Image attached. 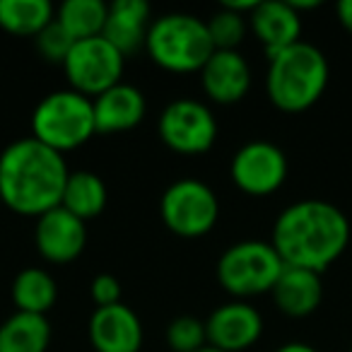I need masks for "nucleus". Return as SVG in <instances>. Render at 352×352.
<instances>
[{
  "mask_svg": "<svg viewBox=\"0 0 352 352\" xmlns=\"http://www.w3.org/2000/svg\"><path fill=\"white\" fill-rule=\"evenodd\" d=\"M60 68L68 78L70 89L94 99L121 82L126 56L113 49L104 36H92V39L75 41Z\"/></svg>",
  "mask_w": 352,
  "mask_h": 352,
  "instance_id": "nucleus-8",
  "label": "nucleus"
},
{
  "mask_svg": "<svg viewBox=\"0 0 352 352\" xmlns=\"http://www.w3.org/2000/svg\"><path fill=\"white\" fill-rule=\"evenodd\" d=\"M160 215L171 234L184 236V239H198L217 225L220 201L208 184L198 179H182L162 193Z\"/></svg>",
  "mask_w": 352,
  "mask_h": 352,
  "instance_id": "nucleus-7",
  "label": "nucleus"
},
{
  "mask_svg": "<svg viewBox=\"0 0 352 352\" xmlns=\"http://www.w3.org/2000/svg\"><path fill=\"white\" fill-rule=\"evenodd\" d=\"M150 25V6L145 0H113L102 36L123 56H133L145 49Z\"/></svg>",
  "mask_w": 352,
  "mask_h": 352,
  "instance_id": "nucleus-17",
  "label": "nucleus"
},
{
  "mask_svg": "<svg viewBox=\"0 0 352 352\" xmlns=\"http://www.w3.org/2000/svg\"><path fill=\"white\" fill-rule=\"evenodd\" d=\"M275 352H318V350L314 345H309V342L292 340V342H285V345H280Z\"/></svg>",
  "mask_w": 352,
  "mask_h": 352,
  "instance_id": "nucleus-29",
  "label": "nucleus"
},
{
  "mask_svg": "<svg viewBox=\"0 0 352 352\" xmlns=\"http://www.w3.org/2000/svg\"><path fill=\"white\" fill-rule=\"evenodd\" d=\"M87 333L94 352H140L142 347V323L123 302L94 309Z\"/></svg>",
  "mask_w": 352,
  "mask_h": 352,
  "instance_id": "nucleus-13",
  "label": "nucleus"
},
{
  "mask_svg": "<svg viewBox=\"0 0 352 352\" xmlns=\"http://www.w3.org/2000/svg\"><path fill=\"white\" fill-rule=\"evenodd\" d=\"M273 294L275 307L280 309V314L289 318H304L311 316L323 299V283L321 275L311 273L304 268H292L285 265L280 273L278 283L270 289Z\"/></svg>",
  "mask_w": 352,
  "mask_h": 352,
  "instance_id": "nucleus-18",
  "label": "nucleus"
},
{
  "mask_svg": "<svg viewBox=\"0 0 352 352\" xmlns=\"http://www.w3.org/2000/svg\"><path fill=\"white\" fill-rule=\"evenodd\" d=\"M63 155L34 138L15 140L0 152V196L3 206L25 217H41L60 206L68 182Z\"/></svg>",
  "mask_w": 352,
  "mask_h": 352,
  "instance_id": "nucleus-2",
  "label": "nucleus"
},
{
  "mask_svg": "<svg viewBox=\"0 0 352 352\" xmlns=\"http://www.w3.org/2000/svg\"><path fill=\"white\" fill-rule=\"evenodd\" d=\"M160 138L176 155H203L217 140V121L210 107L196 99H176L166 104L157 123Z\"/></svg>",
  "mask_w": 352,
  "mask_h": 352,
  "instance_id": "nucleus-9",
  "label": "nucleus"
},
{
  "mask_svg": "<svg viewBox=\"0 0 352 352\" xmlns=\"http://www.w3.org/2000/svg\"><path fill=\"white\" fill-rule=\"evenodd\" d=\"M56 299H58V285L46 270L25 268L12 280V302H15L17 311L46 316Z\"/></svg>",
  "mask_w": 352,
  "mask_h": 352,
  "instance_id": "nucleus-22",
  "label": "nucleus"
},
{
  "mask_svg": "<svg viewBox=\"0 0 352 352\" xmlns=\"http://www.w3.org/2000/svg\"><path fill=\"white\" fill-rule=\"evenodd\" d=\"M203 92L210 102L230 107L246 97L251 87L249 60L239 51H215L201 68Z\"/></svg>",
  "mask_w": 352,
  "mask_h": 352,
  "instance_id": "nucleus-14",
  "label": "nucleus"
},
{
  "mask_svg": "<svg viewBox=\"0 0 352 352\" xmlns=\"http://www.w3.org/2000/svg\"><path fill=\"white\" fill-rule=\"evenodd\" d=\"M336 12H338V22L342 25V30L347 34H352V0H340L336 6Z\"/></svg>",
  "mask_w": 352,
  "mask_h": 352,
  "instance_id": "nucleus-28",
  "label": "nucleus"
},
{
  "mask_svg": "<svg viewBox=\"0 0 352 352\" xmlns=\"http://www.w3.org/2000/svg\"><path fill=\"white\" fill-rule=\"evenodd\" d=\"M51 345V323L39 314L15 311L0 323V352H46Z\"/></svg>",
  "mask_w": 352,
  "mask_h": 352,
  "instance_id": "nucleus-20",
  "label": "nucleus"
},
{
  "mask_svg": "<svg viewBox=\"0 0 352 352\" xmlns=\"http://www.w3.org/2000/svg\"><path fill=\"white\" fill-rule=\"evenodd\" d=\"M285 263L270 241L246 239L232 244L217 261V280L222 289L234 299L258 297L273 289Z\"/></svg>",
  "mask_w": 352,
  "mask_h": 352,
  "instance_id": "nucleus-6",
  "label": "nucleus"
},
{
  "mask_svg": "<svg viewBox=\"0 0 352 352\" xmlns=\"http://www.w3.org/2000/svg\"><path fill=\"white\" fill-rule=\"evenodd\" d=\"M350 352H352V347H350Z\"/></svg>",
  "mask_w": 352,
  "mask_h": 352,
  "instance_id": "nucleus-32",
  "label": "nucleus"
},
{
  "mask_svg": "<svg viewBox=\"0 0 352 352\" xmlns=\"http://www.w3.org/2000/svg\"><path fill=\"white\" fill-rule=\"evenodd\" d=\"M94 135L97 128L92 99L75 89L46 94L32 113V138L60 155L82 147Z\"/></svg>",
  "mask_w": 352,
  "mask_h": 352,
  "instance_id": "nucleus-5",
  "label": "nucleus"
},
{
  "mask_svg": "<svg viewBox=\"0 0 352 352\" xmlns=\"http://www.w3.org/2000/svg\"><path fill=\"white\" fill-rule=\"evenodd\" d=\"M166 345L171 352H198L208 345L206 321L196 316H179L166 326Z\"/></svg>",
  "mask_w": 352,
  "mask_h": 352,
  "instance_id": "nucleus-25",
  "label": "nucleus"
},
{
  "mask_svg": "<svg viewBox=\"0 0 352 352\" xmlns=\"http://www.w3.org/2000/svg\"><path fill=\"white\" fill-rule=\"evenodd\" d=\"M206 331L210 347L222 352H244L258 342L263 333V316L249 302L232 299L208 316Z\"/></svg>",
  "mask_w": 352,
  "mask_h": 352,
  "instance_id": "nucleus-11",
  "label": "nucleus"
},
{
  "mask_svg": "<svg viewBox=\"0 0 352 352\" xmlns=\"http://www.w3.org/2000/svg\"><path fill=\"white\" fill-rule=\"evenodd\" d=\"M249 25L256 39L265 49V56H275L302 41V17L292 10L287 0H265L249 15Z\"/></svg>",
  "mask_w": 352,
  "mask_h": 352,
  "instance_id": "nucleus-16",
  "label": "nucleus"
},
{
  "mask_svg": "<svg viewBox=\"0 0 352 352\" xmlns=\"http://www.w3.org/2000/svg\"><path fill=\"white\" fill-rule=\"evenodd\" d=\"M56 20L49 0H0V30L15 36H32L44 32Z\"/></svg>",
  "mask_w": 352,
  "mask_h": 352,
  "instance_id": "nucleus-21",
  "label": "nucleus"
},
{
  "mask_svg": "<svg viewBox=\"0 0 352 352\" xmlns=\"http://www.w3.org/2000/svg\"><path fill=\"white\" fill-rule=\"evenodd\" d=\"M287 157L278 145L268 140H251L241 145L232 157V182L241 193L265 198L275 193L287 179Z\"/></svg>",
  "mask_w": 352,
  "mask_h": 352,
  "instance_id": "nucleus-10",
  "label": "nucleus"
},
{
  "mask_svg": "<svg viewBox=\"0 0 352 352\" xmlns=\"http://www.w3.org/2000/svg\"><path fill=\"white\" fill-rule=\"evenodd\" d=\"M0 206H3V196H0Z\"/></svg>",
  "mask_w": 352,
  "mask_h": 352,
  "instance_id": "nucleus-31",
  "label": "nucleus"
},
{
  "mask_svg": "<svg viewBox=\"0 0 352 352\" xmlns=\"http://www.w3.org/2000/svg\"><path fill=\"white\" fill-rule=\"evenodd\" d=\"M89 294H92V302L97 304V309L111 307V304L121 302V283H118L116 275L102 273L92 280V285H89Z\"/></svg>",
  "mask_w": 352,
  "mask_h": 352,
  "instance_id": "nucleus-27",
  "label": "nucleus"
},
{
  "mask_svg": "<svg viewBox=\"0 0 352 352\" xmlns=\"http://www.w3.org/2000/svg\"><path fill=\"white\" fill-rule=\"evenodd\" d=\"M107 12L109 6L102 0H65L56 12V20L75 41H82L102 36L104 25H107Z\"/></svg>",
  "mask_w": 352,
  "mask_h": 352,
  "instance_id": "nucleus-23",
  "label": "nucleus"
},
{
  "mask_svg": "<svg viewBox=\"0 0 352 352\" xmlns=\"http://www.w3.org/2000/svg\"><path fill=\"white\" fill-rule=\"evenodd\" d=\"M198 352H222V350H217V347H210V345H206L203 350H198Z\"/></svg>",
  "mask_w": 352,
  "mask_h": 352,
  "instance_id": "nucleus-30",
  "label": "nucleus"
},
{
  "mask_svg": "<svg viewBox=\"0 0 352 352\" xmlns=\"http://www.w3.org/2000/svg\"><path fill=\"white\" fill-rule=\"evenodd\" d=\"M107 184L94 171H70L63 188V198H60V208H65L78 220L87 222L102 215L104 208H107Z\"/></svg>",
  "mask_w": 352,
  "mask_h": 352,
  "instance_id": "nucleus-19",
  "label": "nucleus"
},
{
  "mask_svg": "<svg viewBox=\"0 0 352 352\" xmlns=\"http://www.w3.org/2000/svg\"><path fill=\"white\" fill-rule=\"evenodd\" d=\"M328 60L321 49L307 41H297L289 49L268 58L265 92L273 107L285 113L311 109L328 87Z\"/></svg>",
  "mask_w": 352,
  "mask_h": 352,
  "instance_id": "nucleus-3",
  "label": "nucleus"
},
{
  "mask_svg": "<svg viewBox=\"0 0 352 352\" xmlns=\"http://www.w3.org/2000/svg\"><path fill=\"white\" fill-rule=\"evenodd\" d=\"M270 244L285 265L321 275L345 254L350 220L328 201H297L278 215Z\"/></svg>",
  "mask_w": 352,
  "mask_h": 352,
  "instance_id": "nucleus-1",
  "label": "nucleus"
},
{
  "mask_svg": "<svg viewBox=\"0 0 352 352\" xmlns=\"http://www.w3.org/2000/svg\"><path fill=\"white\" fill-rule=\"evenodd\" d=\"M92 107L97 135L133 131L135 126H140L147 113L145 94L128 82H118L99 97H94Z\"/></svg>",
  "mask_w": 352,
  "mask_h": 352,
  "instance_id": "nucleus-15",
  "label": "nucleus"
},
{
  "mask_svg": "<svg viewBox=\"0 0 352 352\" xmlns=\"http://www.w3.org/2000/svg\"><path fill=\"white\" fill-rule=\"evenodd\" d=\"M145 51L160 68L169 73H201L215 46L206 20L188 12H169L150 25Z\"/></svg>",
  "mask_w": 352,
  "mask_h": 352,
  "instance_id": "nucleus-4",
  "label": "nucleus"
},
{
  "mask_svg": "<svg viewBox=\"0 0 352 352\" xmlns=\"http://www.w3.org/2000/svg\"><path fill=\"white\" fill-rule=\"evenodd\" d=\"M34 46L44 60L56 63V65H63L70 54V49L75 46V39L60 27L58 20H54L44 32H39V34L34 36Z\"/></svg>",
  "mask_w": 352,
  "mask_h": 352,
  "instance_id": "nucleus-26",
  "label": "nucleus"
},
{
  "mask_svg": "<svg viewBox=\"0 0 352 352\" xmlns=\"http://www.w3.org/2000/svg\"><path fill=\"white\" fill-rule=\"evenodd\" d=\"M246 20H249V17L236 15V12L227 10L225 6L217 12H212L206 20V25H208V34H210L215 51H236V46H239L246 36Z\"/></svg>",
  "mask_w": 352,
  "mask_h": 352,
  "instance_id": "nucleus-24",
  "label": "nucleus"
},
{
  "mask_svg": "<svg viewBox=\"0 0 352 352\" xmlns=\"http://www.w3.org/2000/svg\"><path fill=\"white\" fill-rule=\"evenodd\" d=\"M34 244L41 258L49 263H70L85 251L87 244V222L70 215L65 208H54L36 217Z\"/></svg>",
  "mask_w": 352,
  "mask_h": 352,
  "instance_id": "nucleus-12",
  "label": "nucleus"
}]
</instances>
